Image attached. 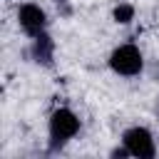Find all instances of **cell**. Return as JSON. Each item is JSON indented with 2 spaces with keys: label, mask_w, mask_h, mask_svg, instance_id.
I'll return each mask as SVG.
<instances>
[{
  "label": "cell",
  "mask_w": 159,
  "mask_h": 159,
  "mask_svg": "<svg viewBox=\"0 0 159 159\" xmlns=\"http://www.w3.org/2000/svg\"><path fill=\"white\" fill-rule=\"evenodd\" d=\"M80 132V117L70 107H57L50 114L47 134H50V152H60L70 139H75Z\"/></svg>",
  "instance_id": "cell-1"
},
{
  "label": "cell",
  "mask_w": 159,
  "mask_h": 159,
  "mask_svg": "<svg viewBox=\"0 0 159 159\" xmlns=\"http://www.w3.org/2000/svg\"><path fill=\"white\" fill-rule=\"evenodd\" d=\"M109 67L119 77H137L144 70V55L134 42H124L112 50L109 55Z\"/></svg>",
  "instance_id": "cell-2"
},
{
  "label": "cell",
  "mask_w": 159,
  "mask_h": 159,
  "mask_svg": "<svg viewBox=\"0 0 159 159\" xmlns=\"http://www.w3.org/2000/svg\"><path fill=\"white\" fill-rule=\"evenodd\" d=\"M122 144L127 147L129 157H137V159H154V157H157L154 137H152V132H149L147 127H142V124H134V127L124 129Z\"/></svg>",
  "instance_id": "cell-3"
},
{
  "label": "cell",
  "mask_w": 159,
  "mask_h": 159,
  "mask_svg": "<svg viewBox=\"0 0 159 159\" xmlns=\"http://www.w3.org/2000/svg\"><path fill=\"white\" fill-rule=\"evenodd\" d=\"M17 22H20V27H22V32H25L27 37H37V35L47 32V12H45L40 5H35V2L20 5V10H17Z\"/></svg>",
  "instance_id": "cell-4"
},
{
  "label": "cell",
  "mask_w": 159,
  "mask_h": 159,
  "mask_svg": "<svg viewBox=\"0 0 159 159\" xmlns=\"http://www.w3.org/2000/svg\"><path fill=\"white\" fill-rule=\"evenodd\" d=\"M30 57H32L37 65H42V67H52V60H55V40H52L47 32L32 37Z\"/></svg>",
  "instance_id": "cell-5"
},
{
  "label": "cell",
  "mask_w": 159,
  "mask_h": 159,
  "mask_svg": "<svg viewBox=\"0 0 159 159\" xmlns=\"http://www.w3.org/2000/svg\"><path fill=\"white\" fill-rule=\"evenodd\" d=\"M112 17H114V22H119V25H129V22L134 20V5H129V2H119V5L114 7Z\"/></svg>",
  "instance_id": "cell-6"
},
{
  "label": "cell",
  "mask_w": 159,
  "mask_h": 159,
  "mask_svg": "<svg viewBox=\"0 0 159 159\" xmlns=\"http://www.w3.org/2000/svg\"><path fill=\"white\" fill-rule=\"evenodd\" d=\"M57 2V10H62V15H70L72 10H70V5H67V0H55Z\"/></svg>",
  "instance_id": "cell-7"
}]
</instances>
